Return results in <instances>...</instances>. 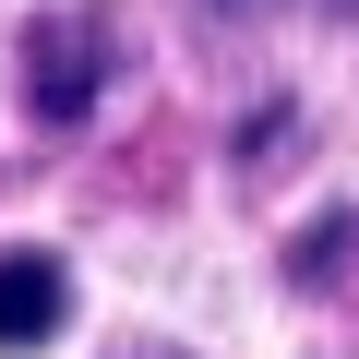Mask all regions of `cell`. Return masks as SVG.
I'll list each match as a JSON object with an SVG mask.
<instances>
[{
	"label": "cell",
	"mask_w": 359,
	"mask_h": 359,
	"mask_svg": "<svg viewBox=\"0 0 359 359\" xmlns=\"http://www.w3.org/2000/svg\"><path fill=\"white\" fill-rule=\"evenodd\" d=\"M96 96H108V13H36L25 25V108H36V132H84Z\"/></svg>",
	"instance_id": "1"
},
{
	"label": "cell",
	"mask_w": 359,
	"mask_h": 359,
	"mask_svg": "<svg viewBox=\"0 0 359 359\" xmlns=\"http://www.w3.org/2000/svg\"><path fill=\"white\" fill-rule=\"evenodd\" d=\"M60 311H72V276L48 264V252H0V347H48L60 335Z\"/></svg>",
	"instance_id": "2"
},
{
	"label": "cell",
	"mask_w": 359,
	"mask_h": 359,
	"mask_svg": "<svg viewBox=\"0 0 359 359\" xmlns=\"http://www.w3.org/2000/svg\"><path fill=\"white\" fill-rule=\"evenodd\" d=\"M311 13H359V0H311Z\"/></svg>",
	"instance_id": "3"
},
{
	"label": "cell",
	"mask_w": 359,
	"mask_h": 359,
	"mask_svg": "<svg viewBox=\"0 0 359 359\" xmlns=\"http://www.w3.org/2000/svg\"><path fill=\"white\" fill-rule=\"evenodd\" d=\"M144 359H180V347H144Z\"/></svg>",
	"instance_id": "4"
}]
</instances>
